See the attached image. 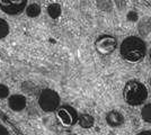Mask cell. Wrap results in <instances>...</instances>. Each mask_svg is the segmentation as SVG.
Segmentation results:
<instances>
[{
  "instance_id": "cell-18",
  "label": "cell",
  "mask_w": 151,
  "mask_h": 135,
  "mask_svg": "<svg viewBox=\"0 0 151 135\" xmlns=\"http://www.w3.org/2000/svg\"><path fill=\"white\" fill-rule=\"evenodd\" d=\"M150 59H151V50H150Z\"/></svg>"
},
{
  "instance_id": "cell-12",
  "label": "cell",
  "mask_w": 151,
  "mask_h": 135,
  "mask_svg": "<svg viewBox=\"0 0 151 135\" xmlns=\"http://www.w3.org/2000/svg\"><path fill=\"white\" fill-rule=\"evenodd\" d=\"M9 34V25L5 19L0 18V39H5Z\"/></svg>"
},
{
  "instance_id": "cell-4",
  "label": "cell",
  "mask_w": 151,
  "mask_h": 135,
  "mask_svg": "<svg viewBox=\"0 0 151 135\" xmlns=\"http://www.w3.org/2000/svg\"><path fill=\"white\" fill-rule=\"evenodd\" d=\"M117 47V41L111 35H101L95 41V49L101 55L112 54Z\"/></svg>"
},
{
  "instance_id": "cell-2",
  "label": "cell",
  "mask_w": 151,
  "mask_h": 135,
  "mask_svg": "<svg viewBox=\"0 0 151 135\" xmlns=\"http://www.w3.org/2000/svg\"><path fill=\"white\" fill-rule=\"evenodd\" d=\"M124 100L131 106H138L145 101L148 97V90L142 82L138 80L127 81L123 90Z\"/></svg>"
},
{
  "instance_id": "cell-1",
  "label": "cell",
  "mask_w": 151,
  "mask_h": 135,
  "mask_svg": "<svg viewBox=\"0 0 151 135\" xmlns=\"http://www.w3.org/2000/svg\"><path fill=\"white\" fill-rule=\"evenodd\" d=\"M121 55L129 62H138L145 58L147 53L145 43L137 36H130L121 44Z\"/></svg>"
},
{
  "instance_id": "cell-5",
  "label": "cell",
  "mask_w": 151,
  "mask_h": 135,
  "mask_svg": "<svg viewBox=\"0 0 151 135\" xmlns=\"http://www.w3.org/2000/svg\"><path fill=\"white\" fill-rule=\"evenodd\" d=\"M27 0H0V9L7 15H18L26 8Z\"/></svg>"
},
{
  "instance_id": "cell-16",
  "label": "cell",
  "mask_w": 151,
  "mask_h": 135,
  "mask_svg": "<svg viewBox=\"0 0 151 135\" xmlns=\"http://www.w3.org/2000/svg\"><path fill=\"white\" fill-rule=\"evenodd\" d=\"M127 19L131 20V21H135V20L138 19V14L135 13V11H130V13L127 14Z\"/></svg>"
},
{
  "instance_id": "cell-6",
  "label": "cell",
  "mask_w": 151,
  "mask_h": 135,
  "mask_svg": "<svg viewBox=\"0 0 151 135\" xmlns=\"http://www.w3.org/2000/svg\"><path fill=\"white\" fill-rule=\"evenodd\" d=\"M58 118L64 125H75L78 122V113L71 106H61L57 109Z\"/></svg>"
},
{
  "instance_id": "cell-8",
  "label": "cell",
  "mask_w": 151,
  "mask_h": 135,
  "mask_svg": "<svg viewBox=\"0 0 151 135\" xmlns=\"http://www.w3.org/2000/svg\"><path fill=\"white\" fill-rule=\"evenodd\" d=\"M106 123L111 127H120L124 124V116L119 110H109L106 114Z\"/></svg>"
},
{
  "instance_id": "cell-10",
  "label": "cell",
  "mask_w": 151,
  "mask_h": 135,
  "mask_svg": "<svg viewBox=\"0 0 151 135\" xmlns=\"http://www.w3.org/2000/svg\"><path fill=\"white\" fill-rule=\"evenodd\" d=\"M61 13H62V9H61V6L59 4H51L50 6L47 7V14L53 19L59 18L61 16Z\"/></svg>"
},
{
  "instance_id": "cell-17",
  "label": "cell",
  "mask_w": 151,
  "mask_h": 135,
  "mask_svg": "<svg viewBox=\"0 0 151 135\" xmlns=\"http://www.w3.org/2000/svg\"><path fill=\"white\" fill-rule=\"evenodd\" d=\"M0 134H8V129L4 127L2 125H0Z\"/></svg>"
},
{
  "instance_id": "cell-7",
  "label": "cell",
  "mask_w": 151,
  "mask_h": 135,
  "mask_svg": "<svg viewBox=\"0 0 151 135\" xmlns=\"http://www.w3.org/2000/svg\"><path fill=\"white\" fill-rule=\"evenodd\" d=\"M26 98L23 95H13L8 99V106L14 111H22L26 108Z\"/></svg>"
},
{
  "instance_id": "cell-9",
  "label": "cell",
  "mask_w": 151,
  "mask_h": 135,
  "mask_svg": "<svg viewBox=\"0 0 151 135\" xmlns=\"http://www.w3.org/2000/svg\"><path fill=\"white\" fill-rule=\"evenodd\" d=\"M78 124L81 126L82 129H90L95 124L94 117L89 114H81L78 116Z\"/></svg>"
},
{
  "instance_id": "cell-15",
  "label": "cell",
  "mask_w": 151,
  "mask_h": 135,
  "mask_svg": "<svg viewBox=\"0 0 151 135\" xmlns=\"http://www.w3.org/2000/svg\"><path fill=\"white\" fill-rule=\"evenodd\" d=\"M9 97V88L5 84H0V99H5Z\"/></svg>"
},
{
  "instance_id": "cell-11",
  "label": "cell",
  "mask_w": 151,
  "mask_h": 135,
  "mask_svg": "<svg viewBox=\"0 0 151 135\" xmlns=\"http://www.w3.org/2000/svg\"><path fill=\"white\" fill-rule=\"evenodd\" d=\"M26 9V15L31 18H36L41 15V7L38 6L37 4H31L28 5Z\"/></svg>"
},
{
  "instance_id": "cell-3",
  "label": "cell",
  "mask_w": 151,
  "mask_h": 135,
  "mask_svg": "<svg viewBox=\"0 0 151 135\" xmlns=\"http://www.w3.org/2000/svg\"><path fill=\"white\" fill-rule=\"evenodd\" d=\"M38 105L46 113L57 110L60 106V96L53 89H44L38 96Z\"/></svg>"
},
{
  "instance_id": "cell-13",
  "label": "cell",
  "mask_w": 151,
  "mask_h": 135,
  "mask_svg": "<svg viewBox=\"0 0 151 135\" xmlns=\"http://www.w3.org/2000/svg\"><path fill=\"white\" fill-rule=\"evenodd\" d=\"M141 116L143 118V121L147 123H151V103L145 105L141 110Z\"/></svg>"
},
{
  "instance_id": "cell-14",
  "label": "cell",
  "mask_w": 151,
  "mask_h": 135,
  "mask_svg": "<svg viewBox=\"0 0 151 135\" xmlns=\"http://www.w3.org/2000/svg\"><path fill=\"white\" fill-rule=\"evenodd\" d=\"M97 5H98V7L101 8V10H106V11H111V10H112V5H111L109 0H106V1H104V0H98V1H97Z\"/></svg>"
}]
</instances>
